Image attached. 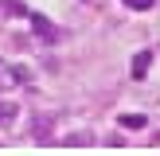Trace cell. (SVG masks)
Listing matches in <instances>:
<instances>
[{
  "mask_svg": "<svg viewBox=\"0 0 160 156\" xmlns=\"http://www.w3.org/2000/svg\"><path fill=\"white\" fill-rule=\"evenodd\" d=\"M62 144H70V148H82V144H90V137H86V133H82V137H67Z\"/></svg>",
  "mask_w": 160,
  "mask_h": 156,
  "instance_id": "9c48e42d",
  "label": "cell"
},
{
  "mask_svg": "<svg viewBox=\"0 0 160 156\" xmlns=\"http://www.w3.org/2000/svg\"><path fill=\"white\" fill-rule=\"evenodd\" d=\"M148 66H152V51H137L133 55V78H145Z\"/></svg>",
  "mask_w": 160,
  "mask_h": 156,
  "instance_id": "7a4b0ae2",
  "label": "cell"
},
{
  "mask_svg": "<svg viewBox=\"0 0 160 156\" xmlns=\"http://www.w3.org/2000/svg\"><path fill=\"white\" fill-rule=\"evenodd\" d=\"M152 144H156V148H160V133H156V137H152Z\"/></svg>",
  "mask_w": 160,
  "mask_h": 156,
  "instance_id": "30bf717a",
  "label": "cell"
},
{
  "mask_svg": "<svg viewBox=\"0 0 160 156\" xmlns=\"http://www.w3.org/2000/svg\"><path fill=\"white\" fill-rule=\"evenodd\" d=\"M23 78H28V70H23V66H4V62H0V86L23 82Z\"/></svg>",
  "mask_w": 160,
  "mask_h": 156,
  "instance_id": "3957f363",
  "label": "cell"
},
{
  "mask_svg": "<svg viewBox=\"0 0 160 156\" xmlns=\"http://www.w3.org/2000/svg\"><path fill=\"white\" fill-rule=\"evenodd\" d=\"M28 16H31V27H35L39 39H47V43H55V39H59V31H55V23L47 20V16H39V12H28Z\"/></svg>",
  "mask_w": 160,
  "mask_h": 156,
  "instance_id": "6da1fadb",
  "label": "cell"
},
{
  "mask_svg": "<svg viewBox=\"0 0 160 156\" xmlns=\"http://www.w3.org/2000/svg\"><path fill=\"white\" fill-rule=\"evenodd\" d=\"M121 4H125V8H133V12H148L156 0H121Z\"/></svg>",
  "mask_w": 160,
  "mask_h": 156,
  "instance_id": "5b68a950",
  "label": "cell"
},
{
  "mask_svg": "<svg viewBox=\"0 0 160 156\" xmlns=\"http://www.w3.org/2000/svg\"><path fill=\"white\" fill-rule=\"evenodd\" d=\"M43 133H51V117H39L35 121V140L43 144Z\"/></svg>",
  "mask_w": 160,
  "mask_h": 156,
  "instance_id": "8992f818",
  "label": "cell"
},
{
  "mask_svg": "<svg viewBox=\"0 0 160 156\" xmlns=\"http://www.w3.org/2000/svg\"><path fill=\"white\" fill-rule=\"evenodd\" d=\"M4 8H8V16H28V8L20 0H4Z\"/></svg>",
  "mask_w": 160,
  "mask_h": 156,
  "instance_id": "52a82bcc",
  "label": "cell"
},
{
  "mask_svg": "<svg viewBox=\"0 0 160 156\" xmlns=\"http://www.w3.org/2000/svg\"><path fill=\"white\" fill-rule=\"evenodd\" d=\"M121 125H125V129H145L148 117L145 113H121Z\"/></svg>",
  "mask_w": 160,
  "mask_h": 156,
  "instance_id": "277c9868",
  "label": "cell"
},
{
  "mask_svg": "<svg viewBox=\"0 0 160 156\" xmlns=\"http://www.w3.org/2000/svg\"><path fill=\"white\" fill-rule=\"evenodd\" d=\"M16 117V105H8V101H0V121H12Z\"/></svg>",
  "mask_w": 160,
  "mask_h": 156,
  "instance_id": "ba28073f",
  "label": "cell"
}]
</instances>
